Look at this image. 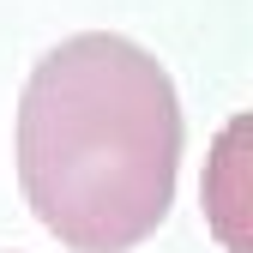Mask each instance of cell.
I'll use <instances>...</instances> for the list:
<instances>
[{
  "label": "cell",
  "instance_id": "6da1fadb",
  "mask_svg": "<svg viewBox=\"0 0 253 253\" xmlns=\"http://www.w3.org/2000/svg\"><path fill=\"white\" fill-rule=\"evenodd\" d=\"M181 103L163 60L115 30L67 37L18 103V187L73 253H126L175 205Z\"/></svg>",
  "mask_w": 253,
  "mask_h": 253
}]
</instances>
